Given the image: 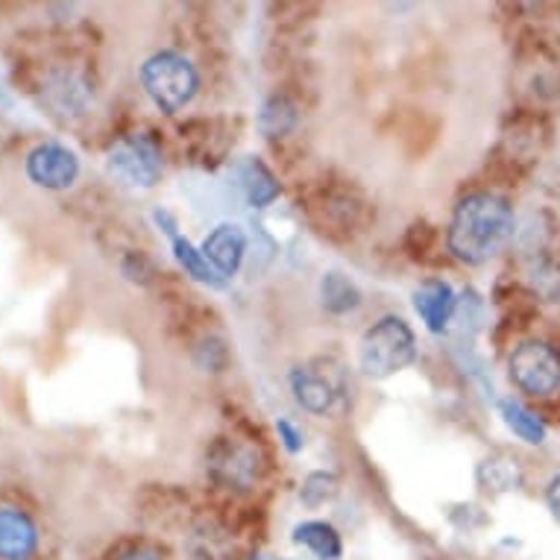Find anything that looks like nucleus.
I'll list each match as a JSON object with an SVG mask.
<instances>
[{"label": "nucleus", "instance_id": "1", "mask_svg": "<svg viewBox=\"0 0 560 560\" xmlns=\"http://www.w3.org/2000/svg\"><path fill=\"white\" fill-rule=\"evenodd\" d=\"M514 235V212L505 197L476 191L455 206L450 223V253L464 265H485Z\"/></svg>", "mask_w": 560, "mask_h": 560}, {"label": "nucleus", "instance_id": "2", "mask_svg": "<svg viewBox=\"0 0 560 560\" xmlns=\"http://www.w3.org/2000/svg\"><path fill=\"white\" fill-rule=\"evenodd\" d=\"M417 355V340L402 317H382L364 331L359 343V364L364 376L387 378L405 370Z\"/></svg>", "mask_w": 560, "mask_h": 560}, {"label": "nucleus", "instance_id": "3", "mask_svg": "<svg viewBox=\"0 0 560 560\" xmlns=\"http://www.w3.org/2000/svg\"><path fill=\"white\" fill-rule=\"evenodd\" d=\"M141 85L162 112H179L197 94V71L183 54L162 50L141 65Z\"/></svg>", "mask_w": 560, "mask_h": 560}, {"label": "nucleus", "instance_id": "4", "mask_svg": "<svg viewBox=\"0 0 560 560\" xmlns=\"http://www.w3.org/2000/svg\"><path fill=\"white\" fill-rule=\"evenodd\" d=\"M106 165L115 179H120L129 188H153L162 176V150L144 132L118 138L106 153Z\"/></svg>", "mask_w": 560, "mask_h": 560}, {"label": "nucleus", "instance_id": "5", "mask_svg": "<svg viewBox=\"0 0 560 560\" xmlns=\"http://www.w3.org/2000/svg\"><path fill=\"white\" fill-rule=\"evenodd\" d=\"M511 378L523 394L551 396L560 390V355L549 343L528 340L511 355Z\"/></svg>", "mask_w": 560, "mask_h": 560}, {"label": "nucleus", "instance_id": "6", "mask_svg": "<svg viewBox=\"0 0 560 560\" xmlns=\"http://www.w3.org/2000/svg\"><path fill=\"white\" fill-rule=\"evenodd\" d=\"M291 390L300 408L308 413H326L343 394V373L335 361H308L291 370Z\"/></svg>", "mask_w": 560, "mask_h": 560}, {"label": "nucleus", "instance_id": "7", "mask_svg": "<svg viewBox=\"0 0 560 560\" xmlns=\"http://www.w3.org/2000/svg\"><path fill=\"white\" fill-rule=\"evenodd\" d=\"M209 472L214 481L235 490H249L261 478V455L256 446H249L235 438H221L209 450Z\"/></svg>", "mask_w": 560, "mask_h": 560}, {"label": "nucleus", "instance_id": "8", "mask_svg": "<svg viewBox=\"0 0 560 560\" xmlns=\"http://www.w3.org/2000/svg\"><path fill=\"white\" fill-rule=\"evenodd\" d=\"M24 167H27L30 183L47 188V191H65L80 176V159H77L74 150L56 144V141H47V144L30 150Z\"/></svg>", "mask_w": 560, "mask_h": 560}, {"label": "nucleus", "instance_id": "9", "mask_svg": "<svg viewBox=\"0 0 560 560\" xmlns=\"http://www.w3.org/2000/svg\"><path fill=\"white\" fill-rule=\"evenodd\" d=\"M42 97L59 118H77V115H83L89 109L92 89L77 71H54L45 80Z\"/></svg>", "mask_w": 560, "mask_h": 560}, {"label": "nucleus", "instance_id": "10", "mask_svg": "<svg viewBox=\"0 0 560 560\" xmlns=\"http://www.w3.org/2000/svg\"><path fill=\"white\" fill-rule=\"evenodd\" d=\"M38 549V528L21 508H0V560H30Z\"/></svg>", "mask_w": 560, "mask_h": 560}, {"label": "nucleus", "instance_id": "11", "mask_svg": "<svg viewBox=\"0 0 560 560\" xmlns=\"http://www.w3.org/2000/svg\"><path fill=\"white\" fill-rule=\"evenodd\" d=\"M244 253H247V235L241 232V226L235 223H221L218 230H212V235L202 244V256L206 261L218 270V276L230 279V276L238 273L241 261H244Z\"/></svg>", "mask_w": 560, "mask_h": 560}, {"label": "nucleus", "instance_id": "12", "mask_svg": "<svg viewBox=\"0 0 560 560\" xmlns=\"http://www.w3.org/2000/svg\"><path fill=\"white\" fill-rule=\"evenodd\" d=\"M455 294H452V288L441 279H429L423 285L417 288V294H413V308L417 314L423 317L425 329L434 331V335H443V331L450 329L452 314H455Z\"/></svg>", "mask_w": 560, "mask_h": 560}, {"label": "nucleus", "instance_id": "13", "mask_svg": "<svg viewBox=\"0 0 560 560\" xmlns=\"http://www.w3.org/2000/svg\"><path fill=\"white\" fill-rule=\"evenodd\" d=\"M294 542L305 546L317 560H338L343 555V542L335 525L329 523H303L294 528Z\"/></svg>", "mask_w": 560, "mask_h": 560}, {"label": "nucleus", "instance_id": "14", "mask_svg": "<svg viewBox=\"0 0 560 560\" xmlns=\"http://www.w3.org/2000/svg\"><path fill=\"white\" fill-rule=\"evenodd\" d=\"M499 417L505 420L508 429H511L520 441L532 443V446L546 441V423H542L537 413L528 411L523 402L511 399V396H508V399H499Z\"/></svg>", "mask_w": 560, "mask_h": 560}, {"label": "nucleus", "instance_id": "15", "mask_svg": "<svg viewBox=\"0 0 560 560\" xmlns=\"http://www.w3.org/2000/svg\"><path fill=\"white\" fill-rule=\"evenodd\" d=\"M478 485L487 487V490H516L523 485V467L514 455L497 452L478 467Z\"/></svg>", "mask_w": 560, "mask_h": 560}, {"label": "nucleus", "instance_id": "16", "mask_svg": "<svg viewBox=\"0 0 560 560\" xmlns=\"http://www.w3.org/2000/svg\"><path fill=\"white\" fill-rule=\"evenodd\" d=\"M296 127V106L285 94H273L258 109V129L265 138H285Z\"/></svg>", "mask_w": 560, "mask_h": 560}, {"label": "nucleus", "instance_id": "17", "mask_svg": "<svg viewBox=\"0 0 560 560\" xmlns=\"http://www.w3.org/2000/svg\"><path fill=\"white\" fill-rule=\"evenodd\" d=\"M320 300L326 312L347 314L361 305V291L343 273H326L320 279Z\"/></svg>", "mask_w": 560, "mask_h": 560}, {"label": "nucleus", "instance_id": "18", "mask_svg": "<svg viewBox=\"0 0 560 560\" xmlns=\"http://www.w3.org/2000/svg\"><path fill=\"white\" fill-rule=\"evenodd\" d=\"M241 185H244V194H247V200L258 209H265L270 202L279 197V183H276V176L267 171L258 159H249L241 167Z\"/></svg>", "mask_w": 560, "mask_h": 560}, {"label": "nucleus", "instance_id": "19", "mask_svg": "<svg viewBox=\"0 0 560 560\" xmlns=\"http://www.w3.org/2000/svg\"><path fill=\"white\" fill-rule=\"evenodd\" d=\"M171 241H174V256L176 261L185 267V273L194 276L197 282H202V285H212V288H221L226 279L223 276H218V270H214L209 261H206V256H202V249H197L188 238H183V235H171Z\"/></svg>", "mask_w": 560, "mask_h": 560}, {"label": "nucleus", "instance_id": "20", "mask_svg": "<svg viewBox=\"0 0 560 560\" xmlns=\"http://www.w3.org/2000/svg\"><path fill=\"white\" fill-rule=\"evenodd\" d=\"M338 493V481H335V476L331 472H312V476L305 478L303 485V502L305 505H323L326 499H331Z\"/></svg>", "mask_w": 560, "mask_h": 560}, {"label": "nucleus", "instance_id": "21", "mask_svg": "<svg viewBox=\"0 0 560 560\" xmlns=\"http://www.w3.org/2000/svg\"><path fill=\"white\" fill-rule=\"evenodd\" d=\"M276 432H279V438H282V443H285L288 452L303 450V434L296 432L291 420H279V423H276Z\"/></svg>", "mask_w": 560, "mask_h": 560}, {"label": "nucleus", "instance_id": "22", "mask_svg": "<svg viewBox=\"0 0 560 560\" xmlns=\"http://www.w3.org/2000/svg\"><path fill=\"white\" fill-rule=\"evenodd\" d=\"M546 505H549L551 516L560 523V476H555L546 487Z\"/></svg>", "mask_w": 560, "mask_h": 560}, {"label": "nucleus", "instance_id": "23", "mask_svg": "<svg viewBox=\"0 0 560 560\" xmlns=\"http://www.w3.org/2000/svg\"><path fill=\"white\" fill-rule=\"evenodd\" d=\"M115 560H165V558L150 549H136V551H127V555H120V558Z\"/></svg>", "mask_w": 560, "mask_h": 560}, {"label": "nucleus", "instance_id": "24", "mask_svg": "<svg viewBox=\"0 0 560 560\" xmlns=\"http://www.w3.org/2000/svg\"><path fill=\"white\" fill-rule=\"evenodd\" d=\"M249 560H261V558H249Z\"/></svg>", "mask_w": 560, "mask_h": 560}]
</instances>
